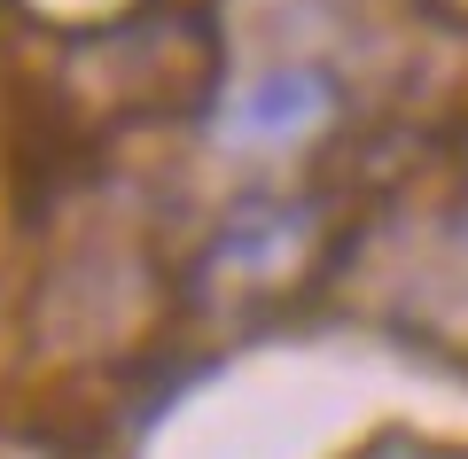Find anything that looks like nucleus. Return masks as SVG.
I'll use <instances>...</instances> for the list:
<instances>
[{
	"label": "nucleus",
	"instance_id": "1",
	"mask_svg": "<svg viewBox=\"0 0 468 459\" xmlns=\"http://www.w3.org/2000/svg\"><path fill=\"white\" fill-rule=\"evenodd\" d=\"M320 117H328V78H313V70H282V78L250 86V94L227 110V141H297V132H313Z\"/></svg>",
	"mask_w": 468,
	"mask_h": 459
},
{
	"label": "nucleus",
	"instance_id": "2",
	"mask_svg": "<svg viewBox=\"0 0 468 459\" xmlns=\"http://www.w3.org/2000/svg\"><path fill=\"white\" fill-rule=\"evenodd\" d=\"M359 459H452V452H430V443H375V452H359Z\"/></svg>",
	"mask_w": 468,
	"mask_h": 459
}]
</instances>
